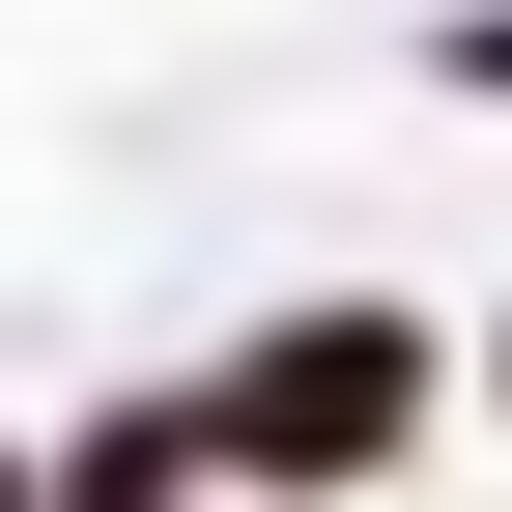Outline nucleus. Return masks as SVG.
Instances as JSON below:
<instances>
[{
    "label": "nucleus",
    "instance_id": "1",
    "mask_svg": "<svg viewBox=\"0 0 512 512\" xmlns=\"http://www.w3.org/2000/svg\"><path fill=\"white\" fill-rule=\"evenodd\" d=\"M370 427H399V313H285V342L228 370V456H285V484L370 456Z\"/></svg>",
    "mask_w": 512,
    "mask_h": 512
}]
</instances>
